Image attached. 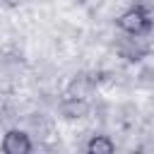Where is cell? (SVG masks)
I'll list each match as a JSON object with an SVG mask.
<instances>
[{"instance_id": "cell-5", "label": "cell", "mask_w": 154, "mask_h": 154, "mask_svg": "<svg viewBox=\"0 0 154 154\" xmlns=\"http://www.w3.org/2000/svg\"><path fill=\"white\" fill-rule=\"evenodd\" d=\"M113 149H116V142L108 135H94L87 142V152L89 154H111Z\"/></svg>"}, {"instance_id": "cell-2", "label": "cell", "mask_w": 154, "mask_h": 154, "mask_svg": "<svg viewBox=\"0 0 154 154\" xmlns=\"http://www.w3.org/2000/svg\"><path fill=\"white\" fill-rule=\"evenodd\" d=\"M2 152L5 154H29L31 152V140L22 130H7L2 137Z\"/></svg>"}, {"instance_id": "cell-3", "label": "cell", "mask_w": 154, "mask_h": 154, "mask_svg": "<svg viewBox=\"0 0 154 154\" xmlns=\"http://www.w3.org/2000/svg\"><path fill=\"white\" fill-rule=\"evenodd\" d=\"M118 48H120L123 58H128V60H140V58L147 55V46L142 43V36H130V34H125V38L120 41Z\"/></svg>"}, {"instance_id": "cell-1", "label": "cell", "mask_w": 154, "mask_h": 154, "mask_svg": "<svg viewBox=\"0 0 154 154\" xmlns=\"http://www.w3.org/2000/svg\"><path fill=\"white\" fill-rule=\"evenodd\" d=\"M152 26H154V22L142 5H132L118 17V29L130 36H147L152 31Z\"/></svg>"}, {"instance_id": "cell-4", "label": "cell", "mask_w": 154, "mask_h": 154, "mask_svg": "<svg viewBox=\"0 0 154 154\" xmlns=\"http://www.w3.org/2000/svg\"><path fill=\"white\" fill-rule=\"evenodd\" d=\"M87 111H89L87 99H72V96H67L63 101V116L65 118H82V116H87Z\"/></svg>"}]
</instances>
